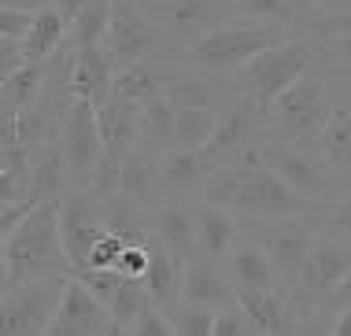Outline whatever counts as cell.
Here are the masks:
<instances>
[{
    "mask_svg": "<svg viewBox=\"0 0 351 336\" xmlns=\"http://www.w3.org/2000/svg\"><path fill=\"white\" fill-rule=\"evenodd\" d=\"M163 96L174 108H215V85L204 74H178L167 82Z\"/></svg>",
    "mask_w": 351,
    "mask_h": 336,
    "instance_id": "cell-37",
    "label": "cell"
},
{
    "mask_svg": "<svg viewBox=\"0 0 351 336\" xmlns=\"http://www.w3.org/2000/svg\"><path fill=\"white\" fill-rule=\"evenodd\" d=\"M60 229L63 244L74 266H89V255L97 248V240L108 233V218H104V200H97L89 189H74L60 200Z\"/></svg>",
    "mask_w": 351,
    "mask_h": 336,
    "instance_id": "cell-11",
    "label": "cell"
},
{
    "mask_svg": "<svg viewBox=\"0 0 351 336\" xmlns=\"http://www.w3.org/2000/svg\"><path fill=\"white\" fill-rule=\"evenodd\" d=\"M26 60V48H23V37H8L0 34V78H8V74H15Z\"/></svg>",
    "mask_w": 351,
    "mask_h": 336,
    "instance_id": "cell-44",
    "label": "cell"
},
{
    "mask_svg": "<svg viewBox=\"0 0 351 336\" xmlns=\"http://www.w3.org/2000/svg\"><path fill=\"white\" fill-rule=\"evenodd\" d=\"M174 119H178V108L167 100V96H156L141 108V119H137V144H145L152 152H163L174 144Z\"/></svg>",
    "mask_w": 351,
    "mask_h": 336,
    "instance_id": "cell-29",
    "label": "cell"
},
{
    "mask_svg": "<svg viewBox=\"0 0 351 336\" xmlns=\"http://www.w3.org/2000/svg\"><path fill=\"white\" fill-rule=\"evenodd\" d=\"M30 200H23V204H4V211H0V237H8L12 229L23 222L26 215H30Z\"/></svg>",
    "mask_w": 351,
    "mask_h": 336,
    "instance_id": "cell-47",
    "label": "cell"
},
{
    "mask_svg": "<svg viewBox=\"0 0 351 336\" xmlns=\"http://www.w3.org/2000/svg\"><path fill=\"white\" fill-rule=\"evenodd\" d=\"M333 100H329V85L326 78L311 67L303 78H296L285 89L278 100L267 108V119H270V130L274 137H289V141H300V144H318L326 122L333 119Z\"/></svg>",
    "mask_w": 351,
    "mask_h": 336,
    "instance_id": "cell-5",
    "label": "cell"
},
{
    "mask_svg": "<svg viewBox=\"0 0 351 336\" xmlns=\"http://www.w3.org/2000/svg\"><path fill=\"white\" fill-rule=\"evenodd\" d=\"M226 270H230L237 288H278L285 285L278 266H274L270 252L259 244V240H237L226 255Z\"/></svg>",
    "mask_w": 351,
    "mask_h": 336,
    "instance_id": "cell-20",
    "label": "cell"
},
{
    "mask_svg": "<svg viewBox=\"0 0 351 336\" xmlns=\"http://www.w3.org/2000/svg\"><path fill=\"white\" fill-rule=\"evenodd\" d=\"M178 336H215V307L200 303H182L170 311Z\"/></svg>",
    "mask_w": 351,
    "mask_h": 336,
    "instance_id": "cell-40",
    "label": "cell"
},
{
    "mask_svg": "<svg viewBox=\"0 0 351 336\" xmlns=\"http://www.w3.org/2000/svg\"><path fill=\"white\" fill-rule=\"evenodd\" d=\"M211 159L204 156V148H182L178 144L174 152H167L163 159V189L167 192H193L204 189L207 174H211Z\"/></svg>",
    "mask_w": 351,
    "mask_h": 336,
    "instance_id": "cell-23",
    "label": "cell"
},
{
    "mask_svg": "<svg viewBox=\"0 0 351 336\" xmlns=\"http://www.w3.org/2000/svg\"><path fill=\"white\" fill-rule=\"evenodd\" d=\"M19 122H23V115H19L15 108H4V111H0V148L19 144Z\"/></svg>",
    "mask_w": 351,
    "mask_h": 336,
    "instance_id": "cell-48",
    "label": "cell"
},
{
    "mask_svg": "<svg viewBox=\"0 0 351 336\" xmlns=\"http://www.w3.org/2000/svg\"><path fill=\"white\" fill-rule=\"evenodd\" d=\"M126 152L130 148H111V144H104V156L97 163V170H93L89 178V189L97 200H111L119 196V185H122V163H126Z\"/></svg>",
    "mask_w": 351,
    "mask_h": 336,
    "instance_id": "cell-38",
    "label": "cell"
},
{
    "mask_svg": "<svg viewBox=\"0 0 351 336\" xmlns=\"http://www.w3.org/2000/svg\"><path fill=\"white\" fill-rule=\"evenodd\" d=\"M34 189V148L8 144L0 156V204H23Z\"/></svg>",
    "mask_w": 351,
    "mask_h": 336,
    "instance_id": "cell-24",
    "label": "cell"
},
{
    "mask_svg": "<svg viewBox=\"0 0 351 336\" xmlns=\"http://www.w3.org/2000/svg\"><path fill=\"white\" fill-rule=\"evenodd\" d=\"M159 189H163V152H152L145 144H134L122 163V185L119 196L134 200V204H156Z\"/></svg>",
    "mask_w": 351,
    "mask_h": 336,
    "instance_id": "cell-18",
    "label": "cell"
},
{
    "mask_svg": "<svg viewBox=\"0 0 351 336\" xmlns=\"http://www.w3.org/2000/svg\"><path fill=\"white\" fill-rule=\"evenodd\" d=\"M237 244V222H233V211L204 204L200 207V252L226 259L230 248Z\"/></svg>",
    "mask_w": 351,
    "mask_h": 336,
    "instance_id": "cell-32",
    "label": "cell"
},
{
    "mask_svg": "<svg viewBox=\"0 0 351 336\" xmlns=\"http://www.w3.org/2000/svg\"><path fill=\"white\" fill-rule=\"evenodd\" d=\"M0 259H4V288L37 281V277L71 274V255L60 229V200L34 204L30 215L4 237Z\"/></svg>",
    "mask_w": 351,
    "mask_h": 336,
    "instance_id": "cell-2",
    "label": "cell"
},
{
    "mask_svg": "<svg viewBox=\"0 0 351 336\" xmlns=\"http://www.w3.org/2000/svg\"><path fill=\"white\" fill-rule=\"evenodd\" d=\"M4 4H12V8H26V12H41V8H49V0H4Z\"/></svg>",
    "mask_w": 351,
    "mask_h": 336,
    "instance_id": "cell-53",
    "label": "cell"
},
{
    "mask_svg": "<svg viewBox=\"0 0 351 336\" xmlns=\"http://www.w3.org/2000/svg\"><path fill=\"white\" fill-rule=\"evenodd\" d=\"M248 333H255V325L244 314L241 303H230V307H218L215 311V336H248Z\"/></svg>",
    "mask_w": 351,
    "mask_h": 336,
    "instance_id": "cell-42",
    "label": "cell"
},
{
    "mask_svg": "<svg viewBox=\"0 0 351 336\" xmlns=\"http://www.w3.org/2000/svg\"><path fill=\"white\" fill-rule=\"evenodd\" d=\"M292 34H300V30L296 26H285V23H267V19H230V23L215 26L211 34H204L196 45H189L185 48V63H193L196 71L230 74V71H241L252 56L289 41Z\"/></svg>",
    "mask_w": 351,
    "mask_h": 336,
    "instance_id": "cell-4",
    "label": "cell"
},
{
    "mask_svg": "<svg viewBox=\"0 0 351 336\" xmlns=\"http://www.w3.org/2000/svg\"><path fill=\"white\" fill-rule=\"evenodd\" d=\"M204 204L237 211V215L252 218V222H267V218H303V215H315L318 211V204H311L300 192H292L267 167L259 144L244 148L237 159L222 163V167H215L211 174H207Z\"/></svg>",
    "mask_w": 351,
    "mask_h": 336,
    "instance_id": "cell-1",
    "label": "cell"
},
{
    "mask_svg": "<svg viewBox=\"0 0 351 336\" xmlns=\"http://www.w3.org/2000/svg\"><path fill=\"white\" fill-rule=\"evenodd\" d=\"M163 89H167V82H159V71L152 63H145V60L115 71V85H111V93H115L119 100L134 104V108H145L148 100L163 96Z\"/></svg>",
    "mask_w": 351,
    "mask_h": 336,
    "instance_id": "cell-31",
    "label": "cell"
},
{
    "mask_svg": "<svg viewBox=\"0 0 351 336\" xmlns=\"http://www.w3.org/2000/svg\"><path fill=\"white\" fill-rule=\"evenodd\" d=\"M156 300H152V292H148V285L141 281V277H126L119 288V296L111 300V318H115L119 325V333H130L134 329V322L145 314V307H152Z\"/></svg>",
    "mask_w": 351,
    "mask_h": 336,
    "instance_id": "cell-36",
    "label": "cell"
},
{
    "mask_svg": "<svg viewBox=\"0 0 351 336\" xmlns=\"http://www.w3.org/2000/svg\"><path fill=\"white\" fill-rule=\"evenodd\" d=\"M218 126H222V115L215 108H178L174 144H182V148H207Z\"/></svg>",
    "mask_w": 351,
    "mask_h": 336,
    "instance_id": "cell-34",
    "label": "cell"
},
{
    "mask_svg": "<svg viewBox=\"0 0 351 336\" xmlns=\"http://www.w3.org/2000/svg\"><path fill=\"white\" fill-rule=\"evenodd\" d=\"M182 303H200V307H230L237 303V285L230 270H218L215 255H196L185 263V281H182Z\"/></svg>",
    "mask_w": 351,
    "mask_h": 336,
    "instance_id": "cell-16",
    "label": "cell"
},
{
    "mask_svg": "<svg viewBox=\"0 0 351 336\" xmlns=\"http://www.w3.org/2000/svg\"><path fill=\"white\" fill-rule=\"evenodd\" d=\"M263 119H267V111H263L259 104H252L248 96H241L230 108V115L222 119V126H218V133L211 137V144L204 148V156L211 159V167H222V163L241 156L244 148H252V137H255V130H259Z\"/></svg>",
    "mask_w": 351,
    "mask_h": 336,
    "instance_id": "cell-15",
    "label": "cell"
},
{
    "mask_svg": "<svg viewBox=\"0 0 351 336\" xmlns=\"http://www.w3.org/2000/svg\"><path fill=\"white\" fill-rule=\"evenodd\" d=\"M134 4H137V0H134Z\"/></svg>",
    "mask_w": 351,
    "mask_h": 336,
    "instance_id": "cell-55",
    "label": "cell"
},
{
    "mask_svg": "<svg viewBox=\"0 0 351 336\" xmlns=\"http://www.w3.org/2000/svg\"><path fill=\"white\" fill-rule=\"evenodd\" d=\"M130 333H137V336H174V318H170V311H163L159 303H152V307H145V314L134 322Z\"/></svg>",
    "mask_w": 351,
    "mask_h": 336,
    "instance_id": "cell-43",
    "label": "cell"
},
{
    "mask_svg": "<svg viewBox=\"0 0 351 336\" xmlns=\"http://www.w3.org/2000/svg\"><path fill=\"white\" fill-rule=\"evenodd\" d=\"M97 119H100L104 144H111V148H134V144H137L141 108H134V104H126V100H119V96L111 93L108 100L97 104Z\"/></svg>",
    "mask_w": 351,
    "mask_h": 336,
    "instance_id": "cell-26",
    "label": "cell"
},
{
    "mask_svg": "<svg viewBox=\"0 0 351 336\" xmlns=\"http://www.w3.org/2000/svg\"><path fill=\"white\" fill-rule=\"evenodd\" d=\"M71 277H78V281L89 288L97 300H104L111 307V300L119 296V288L122 281H126V274H119V270H104V266H74Z\"/></svg>",
    "mask_w": 351,
    "mask_h": 336,
    "instance_id": "cell-41",
    "label": "cell"
},
{
    "mask_svg": "<svg viewBox=\"0 0 351 336\" xmlns=\"http://www.w3.org/2000/svg\"><path fill=\"white\" fill-rule=\"evenodd\" d=\"M63 181H71L67 156L56 144H41L34 148V189H30V204H45V200H63Z\"/></svg>",
    "mask_w": 351,
    "mask_h": 336,
    "instance_id": "cell-25",
    "label": "cell"
},
{
    "mask_svg": "<svg viewBox=\"0 0 351 336\" xmlns=\"http://www.w3.org/2000/svg\"><path fill=\"white\" fill-rule=\"evenodd\" d=\"M348 274H351V240L318 237L300 270L296 288L303 296H329Z\"/></svg>",
    "mask_w": 351,
    "mask_h": 336,
    "instance_id": "cell-14",
    "label": "cell"
},
{
    "mask_svg": "<svg viewBox=\"0 0 351 336\" xmlns=\"http://www.w3.org/2000/svg\"><path fill=\"white\" fill-rule=\"evenodd\" d=\"M340 74H344V82H348V89H351V67H340Z\"/></svg>",
    "mask_w": 351,
    "mask_h": 336,
    "instance_id": "cell-54",
    "label": "cell"
},
{
    "mask_svg": "<svg viewBox=\"0 0 351 336\" xmlns=\"http://www.w3.org/2000/svg\"><path fill=\"white\" fill-rule=\"evenodd\" d=\"M60 148L67 156V170H71V185L85 189L97 170V163L104 156V133H100V119H97V104L93 100H74V108L67 111L60 126Z\"/></svg>",
    "mask_w": 351,
    "mask_h": 336,
    "instance_id": "cell-9",
    "label": "cell"
},
{
    "mask_svg": "<svg viewBox=\"0 0 351 336\" xmlns=\"http://www.w3.org/2000/svg\"><path fill=\"white\" fill-rule=\"evenodd\" d=\"M267 167L278 174L292 192H300L303 200L326 207L340 200V181H337V170L326 163V156H311L307 144L300 141H289V137H267L259 144Z\"/></svg>",
    "mask_w": 351,
    "mask_h": 336,
    "instance_id": "cell-6",
    "label": "cell"
},
{
    "mask_svg": "<svg viewBox=\"0 0 351 336\" xmlns=\"http://www.w3.org/2000/svg\"><path fill=\"white\" fill-rule=\"evenodd\" d=\"M311 30L322 34V37H351V12H340V15H322L311 23Z\"/></svg>",
    "mask_w": 351,
    "mask_h": 336,
    "instance_id": "cell-46",
    "label": "cell"
},
{
    "mask_svg": "<svg viewBox=\"0 0 351 336\" xmlns=\"http://www.w3.org/2000/svg\"><path fill=\"white\" fill-rule=\"evenodd\" d=\"M111 19H115V0H89L71 23V37L74 45H104V37L111 30Z\"/></svg>",
    "mask_w": 351,
    "mask_h": 336,
    "instance_id": "cell-35",
    "label": "cell"
},
{
    "mask_svg": "<svg viewBox=\"0 0 351 336\" xmlns=\"http://www.w3.org/2000/svg\"><path fill=\"white\" fill-rule=\"evenodd\" d=\"M34 19H37V12H26V8L4 4V8H0V34H8V37H26V30L34 26Z\"/></svg>",
    "mask_w": 351,
    "mask_h": 336,
    "instance_id": "cell-45",
    "label": "cell"
},
{
    "mask_svg": "<svg viewBox=\"0 0 351 336\" xmlns=\"http://www.w3.org/2000/svg\"><path fill=\"white\" fill-rule=\"evenodd\" d=\"M233 8L244 19H267V23H285L296 30H311V23H315L311 0H233Z\"/></svg>",
    "mask_w": 351,
    "mask_h": 336,
    "instance_id": "cell-28",
    "label": "cell"
},
{
    "mask_svg": "<svg viewBox=\"0 0 351 336\" xmlns=\"http://www.w3.org/2000/svg\"><path fill=\"white\" fill-rule=\"evenodd\" d=\"M326 300H329V303H333V307H337V311H344V307H351V274H348V277H344V281H340V285L333 288V292H329V296H326Z\"/></svg>",
    "mask_w": 351,
    "mask_h": 336,
    "instance_id": "cell-49",
    "label": "cell"
},
{
    "mask_svg": "<svg viewBox=\"0 0 351 336\" xmlns=\"http://www.w3.org/2000/svg\"><path fill=\"white\" fill-rule=\"evenodd\" d=\"M152 229L182 263H193L200 255V215H193L189 207L182 204L156 207L152 211Z\"/></svg>",
    "mask_w": 351,
    "mask_h": 336,
    "instance_id": "cell-19",
    "label": "cell"
},
{
    "mask_svg": "<svg viewBox=\"0 0 351 336\" xmlns=\"http://www.w3.org/2000/svg\"><path fill=\"white\" fill-rule=\"evenodd\" d=\"M333 336H351V307H344V311H337L333 318V329H329Z\"/></svg>",
    "mask_w": 351,
    "mask_h": 336,
    "instance_id": "cell-50",
    "label": "cell"
},
{
    "mask_svg": "<svg viewBox=\"0 0 351 336\" xmlns=\"http://www.w3.org/2000/svg\"><path fill=\"white\" fill-rule=\"evenodd\" d=\"M67 34H71L67 15H63L56 4L41 8V12H37V19H34V26H30V30H26V37H23L26 60H49L56 48L67 41Z\"/></svg>",
    "mask_w": 351,
    "mask_h": 336,
    "instance_id": "cell-27",
    "label": "cell"
},
{
    "mask_svg": "<svg viewBox=\"0 0 351 336\" xmlns=\"http://www.w3.org/2000/svg\"><path fill=\"white\" fill-rule=\"evenodd\" d=\"M141 281L148 285L152 300H156L163 311H174L178 300H182V281H185V263L178 259L170 248L159 240V233L152 229V263Z\"/></svg>",
    "mask_w": 351,
    "mask_h": 336,
    "instance_id": "cell-21",
    "label": "cell"
},
{
    "mask_svg": "<svg viewBox=\"0 0 351 336\" xmlns=\"http://www.w3.org/2000/svg\"><path fill=\"white\" fill-rule=\"evenodd\" d=\"M322 60H326V41H322L315 30H300V34H292L289 41L252 56L241 71H233L237 89H241V96H248L252 104H259V108L267 111L292 82L303 78V74Z\"/></svg>",
    "mask_w": 351,
    "mask_h": 336,
    "instance_id": "cell-3",
    "label": "cell"
},
{
    "mask_svg": "<svg viewBox=\"0 0 351 336\" xmlns=\"http://www.w3.org/2000/svg\"><path fill=\"white\" fill-rule=\"evenodd\" d=\"M318 152L337 174H351V108H337L318 137Z\"/></svg>",
    "mask_w": 351,
    "mask_h": 336,
    "instance_id": "cell-33",
    "label": "cell"
},
{
    "mask_svg": "<svg viewBox=\"0 0 351 336\" xmlns=\"http://www.w3.org/2000/svg\"><path fill=\"white\" fill-rule=\"evenodd\" d=\"M45 74H49V63L45 60H30V63H23L15 74H8L4 85H0V104L4 108H15V111H26V108H34L37 100H41V93H45Z\"/></svg>",
    "mask_w": 351,
    "mask_h": 336,
    "instance_id": "cell-30",
    "label": "cell"
},
{
    "mask_svg": "<svg viewBox=\"0 0 351 336\" xmlns=\"http://www.w3.org/2000/svg\"><path fill=\"white\" fill-rule=\"evenodd\" d=\"M71 274L56 277H37L4 288V303H0V333L4 336H45L52 329V318L60 311L63 288Z\"/></svg>",
    "mask_w": 351,
    "mask_h": 336,
    "instance_id": "cell-7",
    "label": "cell"
},
{
    "mask_svg": "<svg viewBox=\"0 0 351 336\" xmlns=\"http://www.w3.org/2000/svg\"><path fill=\"white\" fill-rule=\"evenodd\" d=\"M315 8H322L326 15H340V12H351V0H311Z\"/></svg>",
    "mask_w": 351,
    "mask_h": 336,
    "instance_id": "cell-51",
    "label": "cell"
},
{
    "mask_svg": "<svg viewBox=\"0 0 351 336\" xmlns=\"http://www.w3.org/2000/svg\"><path fill=\"white\" fill-rule=\"evenodd\" d=\"M156 26L145 15L141 0H115V19H111V30L104 37V48H108L115 71L122 67H134L141 60H148V52L156 48Z\"/></svg>",
    "mask_w": 351,
    "mask_h": 336,
    "instance_id": "cell-13",
    "label": "cell"
},
{
    "mask_svg": "<svg viewBox=\"0 0 351 336\" xmlns=\"http://www.w3.org/2000/svg\"><path fill=\"white\" fill-rule=\"evenodd\" d=\"M252 233L263 248L270 252L274 266H278L285 285H296L300 270L307 263L311 248H315V226H311V215L303 218H267V222H252Z\"/></svg>",
    "mask_w": 351,
    "mask_h": 336,
    "instance_id": "cell-10",
    "label": "cell"
},
{
    "mask_svg": "<svg viewBox=\"0 0 351 336\" xmlns=\"http://www.w3.org/2000/svg\"><path fill=\"white\" fill-rule=\"evenodd\" d=\"M311 226H315L318 237H340L351 240V192L348 196L333 200V204L322 207V215H311Z\"/></svg>",
    "mask_w": 351,
    "mask_h": 336,
    "instance_id": "cell-39",
    "label": "cell"
},
{
    "mask_svg": "<svg viewBox=\"0 0 351 336\" xmlns=\"http://www.w3.org/2000/svg\"><path fill=\"white\" fill-rule=\"evenodd\" d=\"M52 4H56V8H60V12H63V15H67V23H74V15H78V12H82V8H85V4H89V0H52Z\"/></svg>",
    "mask_w": 351,
    "mask_h": 336,
    "instance_id": "cell-52",
    "label": "cell"
},
{
    "mask_svg": "<svg viewBox=\"0 0 351 336\" xmlns=\"http://www.w3.org/2000/svg\"><path fill=\"white\" fill-rule=\"evenodd\" d=\"M74 96L82 100H108L111 85H115V63H111L108 48L104 45H82L78 56H74Z\"/></svg>",
    "mask_w": 351,
    "mask_h": 336,
    "instance_id": "cell-22",
    "label": "cell"
},
{
    "mask_svg": "<svg viewBox=\"0 0 351 336\" xmlns=\"http://www.w3.org/2000/svg\"><path fill=\"white\" fill-rule=\"evenodd\" d=\"M237 303L244 307V314L252 318L255 333H263V336L296 333L300 329V318L289 314L285 285H278V288H237Z\"/></svg>",
    "mask_w": 351,
    "mask_h": 336,
    "instance_id": "cell-17",
    "label": "cell"
},
{
    "mask_svg": "<svg viewBox=\"0 0 351 336\" xmlns=\"http://www.w3.org/2000/svg\"><path fill=\"white\" fill-rule=\"evenodd\" d=\"M104 333H119L111 307L97 300L78 277H67V288H63V300L52 318L49 336H104Z\"/></svg>",
    "mask_w": 351,
    "mask_h": 336,
    "instance_id": "cell-12",
    "label": "cell"
},
{
    "mask_svg": "<svg viewBox=\"0 0 351 336\" xmlns=\"http://www.w3.org/2000/svg\"><path fill=\"white\" fill-rule=\"evenodd\" d=\"M145 15L159 34L174 45H196L215 26L237 19L233 0H141Z\"/></svg>",
    "mask_w": 351,
    "mask_h": 336,
    "instance_id": "cell-8",
    "label": "cell"
}]
</instances>
